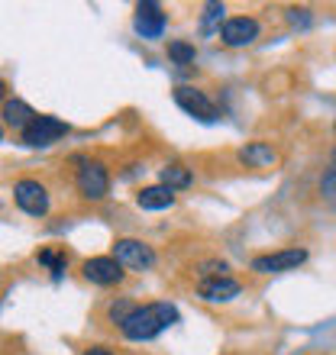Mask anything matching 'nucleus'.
<instances>
[{
	"instance_id": "nucleus-27",
	"label": "nucleus",
	"mask_w": 336,
	"mask_h": 355,
	"mask_svg": "<svg viewBox=\"0 0 336 355\" xmlns=\"http://www.w3.org/2000/svg\"><path fill=\"white\" fill-rule=\"evenodd\" d=\"M333 130H336V126H333Z\"/></svg>"
},
{
	"instance_id": "nucleus-17",
	"label": "nucleus",
	"mask_w": 336,
	"mask_h": 355,
	"mask_svg": "<svg viewBox=\"0 0 336 355\" xmlns=\"http://www.w3.org/2000/svg\"><path fill=\"white\" fill-rule=\"evenodd\" d=\"M39 265H46V268H52V275H62V271L68 268V255L65 252H56V249H42V252L36 255Z\"/></svg>"
},
{
	"instance_id": "nucleus-19",
	"label": "nucleus",
	"mask_w": 336,
	"mask_h": 355,
	"mask_svg": "<svg viewBox=\"0 0 336 355\" xmlns=\"http://www.w3.org/2000/svg\"><path fill=\"white\" fill-rule=\"evenodd\" d=\"M226 271H230V265H226V262H217V259L197 265V275H201V281H207V278H226Z\"/></svg>"
},
{
	"instance_id": "nucleus-12",
	"label": "nucleus",
	"mask_w": 336,
	"mask_h": 355,
	"mask_svg": "<svg viewBox=\"0 0 336 355\" xmlns=\"http://www.w3.org/2000/svg\"><path fill=\"white\" fill-rule=\"evenodd\" d=\"M236 159L243 162L246 168H275L278 165V149L271 142H249L236 152Z\"/></svg>"
},
{
	"instance_id": "nucleus-1",
	"label": "nucleus",
	"mask_w": 336,
	"mask_h": 355,
	"mask_svg": "<svg viewBox=\"0 0 336 355\" xmlns=\"http://www.w3.org/2000/svg\"><path fill=\"white\" fill-rule=\"evenodd\" d=\"M171 323H178V310L168 300H156V304H142L130 313V320L120 327V333L130 343H149V339L162 336Z\"/></svg>"
},
{
	"instance_id": "nucleus-7",
	"label": "nucleus",
	"mask_w": 336,
	"mask_h": 355,
	"mask_svg": "<svg viewBox=\"0 0 336 355\" xmlns=\"http://www.w3.org/2000/svg\"><path fill=\"white\" fill-rule=\"evenodd\" d=\"M81 275L97 288H113V284H120L126 278V268L113 255H94V259H87L81 265Z\"/></svg>"
},
{
	"instance_id": "nucleus-16",
	"label": "nucleus",
	"mask_w": 336,
	"mask_h": 355,
	"mask_svg": "<svg viewBox=\"0 0 336 355\" xmlns=\"http://www.w3.org/2000/svg\"><path fill=\"white\" fill-rule=\"evenodd\" d=\"M168 58L175 62V65H194L197 58V49L185 39H175V42H168Z\"/></svg>"
},
{
	"instance_id": "nucleus-8",
	"label": "nucleus",
	"mask_w": 336,
	"mask_h": 355,
	"mask_svg": "<svg viewBox=\"0 0 336 355\" xmlns=\"http://www.w3.org/2000/svg\"><path fill=\"white\" fill-rule=\"evenodd\" d=\"M304 262H308V252H304V249H281V252L255 255V259H252V271H255V275H278V271H291Z\"/></svg>"
},
{
	"instance_id": "nucleus-6",
	"label": "nucleus",
	"mask_w": 336,
	"mask_h": 355,
	"mask_svg": "<svg viewBox=\"0 0 336 355\" xmlns=\"http://www.w3.org/2000/svg\"><path fill=\"white\" fill-rule=\"evenodd\" d=\"M113 259L130 271H149L156 265V252L142 239H117L113 243Z\"/></svg>"
},
{
	"instance_id": "nucleus-22",
	"label": "nucleus",
	"mask_w": 336,
	"mask_h": 355,
	"mask_svg": "<svg viewBox=\"0 0 336 355\" xmlns=\"http://www.w3.org/2000/svg\"><path fill=\"white\" fill-rule=\"evenodd\" d=\"M310 10H288V23L291 26H308L310 17H308Z\"/></svg>"
},
{
	"instance_id": "nucleus-18",
	"label": "nucleus",
	"mask_w": 336,
	"mask_h": 355,
	"mask_svg": "<svg viewBox=\"0 0 336 355\" xmlns=\"http://www.w3.org/2000/svg\"><path fill=\"white\" fill-rule=\"evenodd\" d=\"M136 310V304L133 300H113L110 310H107V317H110V323H117V327H123L126 320H130V313Z\"/></svg>"
},
{
	"instance_id": "nucleus-9",
	"label": "nucleus",
	"mask_w": 336,
	"mask_h": 355,
	"mask_svg": "<svg viewBox=\"0 0 336 355\" xmlns=\"http://www.w3.org/2000/svg\"><path fill=\"white\" fill-rule=\"evenodd\" d=\"M165 10L156 3V0H142L140 7H136V19H133V26H136V33H140L142 39H162V33H165Z\"/></svg>"
},
{
	"instance_id": "nucleus-26",
	"label": "nucleus",
	"mask_w": 336,
	"mask_h": 355,
	"mask_svg": "<svg viewBox=\"0 0 336 355\" xmlns=\"http://www.w3.org/2000/svg\"><path fill=\"white\" fill-rule=\"evenodd\" d=\"M333 165H336V152H333Z\"/></svg>"
},
{
	"instance_id": "nucleus-3",
	"label": "nucleus",
	"mask_w": 336,
	"mask_h": 355,
	"mask_svg": "<svg viewBox=\"0 0 336 355\" xmlns=\"http://www.w3.org/2000/svg\"><path fill=\"white\" fill-rule=\"evenodd\" d=\"M62 136H68V123L58 120V116H46V113H39L36 120L19 132V142L29 146V149H46V146L58 142Z\"/></svg>"
},
{
	"instance_id": "nucleus-24",
	"label": "nucleus",
	"mask_w": 336,
	"mask_h": 355,
	"mask_svg": "<svg viewBox=\"0 0 336 355\" xmlns=\"http://www.w3.org/2000/svg\"><path fill=\"white\" fill-rule=\"evenodd\" d=\"M3 94H7V85H3V78H0V103H7L3 101Z\"/></svg>"
},
{
	"instance_id": "nucleus-2",
	"label": "nucleus",
	"mask_w": 336,
	"mask_h": 355,
	"mask_svg": "<svg viewBox=\"0 0 336 355\" xmlns=\"http://www.w3.org/2000/svg\"><path fill=\"white\" fill-rule=\"evenodd\" d=\"M75 162L81 165L75 175V184H78V191H81V197H87V200H103L107 191H110V171H107V165L97 159H75Z\"/></svg>"
},
{
	"instance_id": "nucleus-23",
	"label": "nucleus",
	"mask_w": 336,
	"mask_h": 355,
	"mask_svg": "<svg viewBox=\"0 0 336 355\" xmlns=\"http://www.w3.org/2000/svg\"><path fill=\"white\" fill-rule=\"evenodd\" d=\"M81 355H113L110 349H103V346H91V349H84Z\"/></svg>"
},
{
	"instance_id": "nucleus-15",
	"label": "nucleus",
	"mask_w": 336,
	"mask_h": 355,
	"mask_svg": "<svg viewBox=\"0 0 336 355\" xmlns=\"http://www.w3.org/2000/svg\"><path fill=\"white\" fill-rule=\"evenodd\" d=\"M162 184L171 187V191H185V187L194 184V175L181 162H168L165 168H162Z\"/></svg>"
},
{
	"instance_id": "nucleus-10",
	"label": "nucleus",
	"mask_w": 336,
	"mask_h": 355,
	"mask_svg": "<svg viewBox=\"0 0 336 355\" xmlns=\"http://www.w3.org/2000/svg\"><path fill=\"white\" fill-rule=\"evenodd\" d=\"M220 39H224V46H230V49L249 46V42H255V39H259V19H252V17L226 19L224 26H220Z\"/></svg>"
},
{
	"instance_id": "nucleus-5",
	"label": "nucleus",
	"mask_w": 336,
	"mask_h": 355,
	"mask_svg": "<svg viewBox=\"0 0 336 355\" xmlns=\"http://www.w3.org/2000/svg\"><path fill=\"white\" fill-rule=\"evenodd\" d=\"M13 200L23 214L29 216H46L49 214V191L36 178H19L13 184Z\"/></svg>"
},
{
	"instance_id": "nucleus-21",
	"label": "nucleus",
	"mask_w": 336,
	"mask_h": 355,
	"mask_svg": "<svg viewBox=\"0 0 336 355\" xmlns=\"http://www.w3.org/2000/svg\"><path fill=\"white\" fill-rule=\"evenodd\" d=\"M224 13H226L224 3H207V10H204V29H210L217 19H224Z\"/></svg>"
},
{
	"instance_id": "nucleus-20",
	"label": "nucleus",
	"mask_w": 336,
	"mask_h": 355,
	"mask_svg": "<svg viewBox=\"0 0 336 355\" xmlns=\"http://www.w3.org/2000/svg\"><path fill=\"white\" fill-rule=\"evenodd\" d=\"M320 194L327 197L330 204H336V165L324 178H320Z\"/></svg>"
},
{
	"instance_id": "nucleus-11",
	"label": "nucleus",
	"mask_w": 336,
	"mask_h": 355,
	"mask_svg": "<svg viewBox=\"0 0 336 355\" xmlns=\"http://www.w3.org/2000/svg\"><path fill=\"white\" fill-rule=\"evenodd\" d=\"M240 281H233L230 275L226 278H207L197 281V297L207 300V304H230L233 297H240Z\"/></svg>"
},
{
	"instance_id": "nucleus-4",
	"label": "nucleus",
	"mask_w": 336,
	"mask_h": 355,
	"mask_svg": "<svg viewBox=\"0 0 336 355\" xmlns=\"http://www.w3.org/2000/svg\"><path fill=\"white\" fill-rule=\"evenodd\" d=\"M171 97H175L178 107H181L187 116H194V120H201V123H217V120H220V110H217V103L210 101L204 91H197V87L178 85L175 91H171Z\"/></svg>"
},
{
	"instance_id": "nucleus-14",
	"label": "nucleus",
	"mask_w": 336,
	"mask_h": 355,
	"mask_svg": "<svg viewBox=\"0 0 336 355\" xmlns=\"http://www.w3.org/2000/svg\"><path fill=\"white\" fill-rule=\"evenodd\" d=\"M136 204H140L142 210H168V207H175V191L165 184L142 187L140 194H136Z\"/></svg>"
},
{
	"instance_id": "nucleus-25",
	"label": "nucleus",
	"mask_w": 336,
	"mask_h": 355,
	"mask_svg": "<svg viewBox=\"0 0 336 355\" xmlns=\"http://www.w3.org/2000/svg\"><path fill=\"white\" fill-rule=\"evenodd\" d=\"M0 142H3V126H0Z\"/></svg>"
},
{
	"instance_id": "nucleus-13",
	"label": "nucleus",
	"mask_w": 336,
	"mask_h": 355,
	"mask_svg": "<svg viewBox=\"0 0 336 355\" xmlns=\"http://www.w3.org/2000/svg\"><path fill=\"white\" fill-rule=\"evenodd\" d=\"M36 116H39V113L33 110L26 101H19V97H10V101L3 103V123H7L10 130H19V132H23L29 123L36 120Z\"/></svg>"
}]
</instances>
